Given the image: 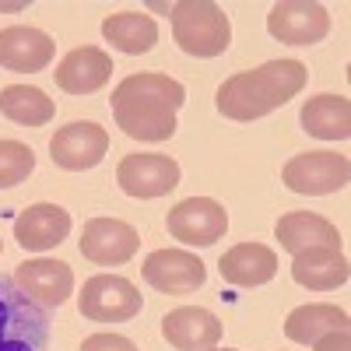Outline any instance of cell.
<instances>
[{"label":"cell","instance_id":"obj_1","mask_svg":"<svg viewBox=\"0 0 351 351\" xmlns=\"http://www.w3.org/2000/svg\"><path fill=\"white\" fill-rule=\"evenodd\" d=\"M186 102V88L169 74H130L112 88V116L127 137L158 144L176 134V112Z\"/></svg>","mask_w":351,"mask_h":351},{"label":"cell","instance_id":"obj_2","mask_svg":"<svg viewBox=\"0 0 351 351\" xmlns=\"http://www.w3.org/2000/svg\"><path fill=\"white\" fill-rule=\"evenodd\" d=\"M306 77L309 71L299 60H267L253 71L232 74L228 81H221L215 106L228 120L250 123V120H260V116L281 109L285 102H291L306 88Z\"/></svg>","mask_w":351,"mask_h":351},{"label":"cell","instance_id":"obj_3","mask_svg":"<svg viewBox=\"0 0 351 351\" xmlns=\"http://www.w3.org/2000/svg\"><path fill=\"white\" fill-rule=\"evenodd\" d=\"M49 316L39 302L21 291V285L0 274V351H46Z\"/></svg>","mask_w":351,"mask_h":351},{"label":"cell","instance_id":"obj_4","mask_svg":"<svg viewBox=\"0 0 351 351\" xmlns=\"http://www.w3.org/2000/svg\"><path fill=\"white\" fill-rule=\"evenodd\" d=\"M172 36L183 53L197 60L221 56L232 43V21L218 4L208 0H180L172 4Z\"/></svg>","mask_w":351,"mask_h":351},{"label":"cell","instance_id":"obj_5","mask_svg":"<svg viewBox=\"0 0 351 351\" xmlns=\"http://www.w3.org/2000/svg\"><path fill=\"white\" fill-rule=\"evenodd\" d=\"M351 180V162L348 155L337 152H302L291 155L281 169V183L291 193H306V197H324L344 190Z\"/></svg>","mask_w":351,"mask_h":351},{"label":"cell","instance_id":"obj_6","mask_svg":"<svg viewBox=\"0 0 351 351\" xmlns=\"http://www.w3.org/2000/svg\"><path fill=\"white\" fill-rule=\"evenodd\" d=\"M77 309L84 319H95V324H127L144 309V299L134 288V281L120 274H95L84 281Z\"/></svg>","mask_w":351,"mask_h":351},{"label":"cell","instance_id":"obj_7","mask_svg":"<svg viewBox=\"0 0 351 351\" xmlns=\"http://www.w3.org/2000/svg\"><path fill=\"white\" fill-rule=\"evenodd\" d=\"M165 228L186 246H215L228 232V211L211 197H190L165 215Z\"/></svg>","mask_w":351,"mask_h":351},{"label":"cell","instance_id":"obj_8","mask_svg":"<svg viewBox=\"0 0 351 351\" xmlns=\"http://www.w3.org/2000/svg\"><path fill=\"white\" fill-rule=\"evenodd\" d=\"M116 183L127 197L155 200L180 186V162L169 155H144V152L127 155L116 169Z\"/></svg>","mask_w":351,"mask_h":351},{"label":"cell","instance_id":"obj_9","mask_svg":"<svg viewBox=\"0 0 351 351\" xmlns=\"http://www.w3.org/2000/svg\"><path fill=\"white\" fill-rule=\"evenodd\" d=\"M106 152H109V134H106V127H99L92 120H74V123L60 127L49 141L53 162L67 172L95 169L106 158Z\"/></svg>","mask_w":351,"mask_h":351},{"label":"cell","instance_id":"obj_10","mask_svg":"<svg viewBox=\"0 0 351 351\" xmlns=\"http://www.w3.org/2000/svg\"><path fill=\"white\" fill-rule=\"evenodd\" d=\"M267 32L278 43H288V46H313L319 39H327L330 14H327L324 4H309V0H285V4L271 8Z\"/></svg>","mask_w":351,"mask_h":351},{"label":"cell","instance_id":"obj_11","mask_svg":"<svg viewBox=\"0 0 351 351\" xmlns=\"http://www.w3.org/2000/svg\"><path fill=\"white\" fill-rule=\"evenodd\" d=\"M141 274L155 291H165V295H190V291H197L208 281L204 260L186 250H155L144 260Z\"/></svg>","mask_w":351,"mask_h":351},{"label":"cell","instance_id":"obj_12","mask_svg":"<svg viewBox=\"0 0 351 351\" xmlns=\"http://www.w3.org/2000/svg\"><path fill=\"white\" fill-rule=\"evenodd\" d=\"M77 246H81V256H88L92 263L116 267V263H127L141 250V236L134 225L120 218H92L84 221Z\"/></svg>","mask_w":351,"mask_h":351},{"label":"cell","instance_id":"obj_13","mask_svg":"<svg viewBox=\"0 0 351 351\" xmlns=\"http://www.w3.org/2000/svg\"><path fill=\"white\" fill-rule=\"evenodd\" d=\"M14 281L21 285V291L32 302H39L43 309H60L71 291H74V271L64 260H25L18 263Z\"/></svg>","mask_w":351,"mask_h":351},{"label":"cell","instance_id":"obj_14","mask_svg":"<svg viewBox=\"0 0 351 351\" xmlns=\"http://www.w3.org/2000/svg\"><path fill=\"white\" fill-rule=\"evenodd\" d=\"M56 53V43L32 25H11L0 32V67L14 74L46 71Z\"/></svg>","mask_w":351,"mask_h":351},{"label":"cell","instance_id":"obj_15","mask_svg":"<svg viewBox=\"0 0 351 351\" xmlns=\"http://www.w3.org/2000/svg\"><path fill=\"white\" fill-rule=\"evenodd\" d=\"M112 71H116L112 56L106 49L77 46L60 60V67L53 71V77H56V88H64L67 95H92L112 77Z\"/></svg>","mask_w":351,"mask_h":351},{"label":"cell","instance_id":"obj_16","mask_svg":"<svg viewBox=\"0 0 351 351\" xmlns=\"http://www.w3.org/2000/svg\"><path fill=\"white\" fill-rule=\"evenodd\" d=\"M162 337L180 351H215L221 341V319L200 306H180L165 313Z\"/></svg>","mask_w":351,"mask_h":351},{"label":"cell","instance_id":"obj_17","mask_svg":"<svg viewBox=\"0 0 351 351\" xmlns=\"http://www.w3.org/2000/svg\"><path fill=\"white\" fill-rule=\"evenodd\" d=\"M71 232V215L60 204H32L14 218V239L28 253H46L60 246Z\"/></svg>","mask_w":351,"mask_h":351},{"label":"cell","instance_id":"obj_18","mask_svg":"<svg viewBox=\"0 0 351 351\" xmlns=\"http://www.w3.org/2000/svg\"><path fill=\"white\" fill-rule=\"evenodd\" d=\"M218 271H221L225 285H232V288H256V285H267L278 274V253L263 243H239L228 253H221Z\"/></svg>","mask_w":351,"mask_h":351},{"label":"cell","instance_id":"obj_19","mask_svg":"<svg viewBox=\"0 0 351 351\" xmlns=\"http://www.w3.org/2000/svg\"><path fill=\"white\" fill-rule=\"evenodd\" d=\"M348 260L341 250H330V246H313V250H302L291 260V281L309 288V291H330V288H341L348 281Z\"/></svg>","mask_w":351,"mask_h":351},{"label":"cell","instance_id":"obj_20","mask_svg":"<svg viewBox=\"0 0 351 351\" xmlns=\"http://www.w3.org/2000/svg\"><path fill=\"white\" fill-rule=\"evenodd\" d=\"M274 236H278V243H281L291 256L302 253V250H313V246L341 250V232H337V225H330L327 218H319V215H313V211H291V215L278 218Z\"/></svg>","mask_w":351,"mask_h":351},{"label":"cell","instance_id":"obj_21","mask_svg":"<svg viewBox=\"0 0 351 351\" xmlns=\"http://www.w3.org/2000/svg\"><path fill=\"white\" fill-rule=\"evenodd\" d=\"M302 130L319 141H348L351 137V102L344 95H316L299 112Z\"/></svg>","mask_w":351,"mask_h":351},{"label":"cell","instance_id":"obj_22","mask_svg":"<svg viewBox=\"0 0 351 351\" xmlns=\"http://www.w3.org/2000/svg\"><path fill=\"white\" fill-rule=\"evenodd\" d=\"M348 330V313L327 302H306L299 309H291L285 319V337L295 344H316L324 334Z\"/></svg>","mask_w":351,"mask_h":351},{"label":"cell","instance_id":"obj_23","mask_svg":"<svg viewBox=\"0 0 351 351\" xmlns=\"http://www.w3.org/2000/svg\"><path fill=\"white\" fill-rule=\"evenodd\" d=\"M102 36L106 43H112L120 53L141 56L155 49L158 43V25L152 14H141V11H120V14H109L102 21Z\"/></svg>","mask_w":351,"mask_h":351},{"label":"cell","instance_id":"obj_24","mask_svg":"<svg viewBox=\"0 0 351 351\" xmlns=\"http://www.w3.org/2000/svg\"><path fill=\"white\" fill-rule=\"evenodd\" d=\"M0 112L8 116L18 127H46L53 120V99L43 92V88L32 84H8L0 88Z\"/></svg>","mask_w":351,"mask_h":351},{"label":"cell","instance_id":"obj_25","mask_svg":"<svg viewBox=\"0 0 351 351\" xmlns=\"http://www.w3.org/2000/svg\"><path fill=\"white\" fill-rule=\"evenodd\" d=\"M36 169V152L21 141H0V190L25 183Z\"/></svg>","mask_w":351,"mask_h":351},{"label":"cell","instance_id":"obj_26","mask_svg":"<svg viewBox=\"0 0 351 351\" xmlns=\"http://www.w3.org/2000/svg\"><path fill=\"white\" fill-rule=\"evenodd\" d=\"M81 351H141V348L123 334H92V337H84Z\"/></svg>","mask_w":351,"mask_h":351},{"label":"cell","instance_id":"obj_27","mask_svg":"<svg viewBox=\"0 0 351 351\" xmlns=\"http://www.w3.org/2000/svg\"><path fill=\"white\" fill-rule=\"evenodd\" d=\"M313 351H351V341H348V330H337V334H324Z\"/></svg>","mask_w":351,"mask_h":351},{"label":"cell","instance_id":"obj_28","mask_svg":"<svg viewBox=\"0 0 351 351\" xmlns=\"http://www.w3.org/2000/svg\"><path fill=\"white\" fill-rule=\"evenodd\" d=\"M0 253H4V239H0Z\"/></svg>","mask_w":351,"mask_h":351},{"label":"cell","instance_id":"obj_29","mask_svg":"<svg viewBox=\"0 0 351 351\" xmlns=\"http://www.w3.org/2000/svg\"><path fill=\"white\" fill-rule=\"evenodd\" d=\"M225 351H236V348H225Z\"/></svg>","mask_w":351,"mask_h":351}]
</instances>
